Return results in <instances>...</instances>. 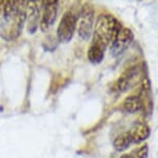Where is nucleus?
I'll return each instance as SVG.
<instances>
[{
  "label": "nucleus",
  "mask_w": 158,
  "mask_h": 158,
  "mask_svg": "<svg viewBox=\"0 0 158 158\" xmlns=\"http://www.w3.org/2000/svg\"><path fill=\"white\" fill-rule=\"evenodd\" d=\"M121 28V24L113 16L101 15L95 23L93 40L91 44L106 50L109 44H112Z\"/></svg>",
  "instance_id": "1"
},
{
  "label": "nucleus",
  "mask_w": 158,
  "mask_h": 158,
  "mask_svg": "<svg viewBox=\"0 0 158 158\" xmlns=\"http://www.w3.org/2000/svg\"><path fill=\"white\" fill-rule=\"evenodd\" d=\"M27 1H21L18 5V13L10 19L2 20L0 27V36L5 40H14L19 37L26 21Z\"/></svg>",
  "instance_id": "2"
},
{
  "label": "nucleus",
  "mask_w": 158,
  "mask_h": 158,
  "mask_svg": "<svg viewBox=\"0 0 158 158\" xmlns=\"http://www.w3.org/2000/svg\"><path fill=\"white\" fill-rule=\"evenodd\" d=\"M143 73L144 71H143L142 67L139 65L129 67L118 77V80L114 84L113 90L118 92V93H123L125 91L130 90L139 81H143V79L145 77H143Z\"/></svg>",
  "instance_id": "3"
},
{
  "label": "nucleus",
  "mask_w": 158,
  "mask_h": 158,
  "mask_svg": "<svg viewBox=\"0 0 158 158\" xmlns=\"http://www.w3.org/2000/svg\"><path fill=\"white\" fill-rule=\"evenodd\" d=\"M94 27V8L90 3L83 5L77 23V33L83 40H88L91 37Z\"/></svg>",
  "instance_id": "4"
},
{
  "label": "nucleus",
  "mask_w": 158,
  "mask_h": 158,
  "mask_svg": "<svg viewBox=\"0 0 158 158\" xmlns=\"http://www.w3.org/2000/svg\"><path fill=\"white\" fill-rule=\"evenodd\" d=\"M77 28V18L71 13L67 11L63 15L57 29L58 40L62 43H68L73 36Z\"/></svg>",
  "instance_id": "5"
},
{
  "label": "nucleus",
  "mask_w": 158,
  "mask_h": 158,
  "mask_svg": "<svg viewBox=\"0 0 158 158\" xmlns=\"http://www.w3.org/2000/svg\"><path fill=\"white\" fill-rule=\"evenodd\" d=\"M133 40V33L130 29L122 27L111 44V54L115 57L121 55Z\"/></svg>",
  "instance_id": "6"
},
{
  "label": "nucleus",
  "mask_w": 158,
  "mask_h": 158,
  "mask_svg": "<svg viewBox=\"0 0 158 158\" xmlns=\"http://www.w3.org/2000/svg\"><path fill=\"white\" fill-rule=\"evenodd\" d=\"M139 98L142 103V109L147 115H151L153 111V97H152L151 84L148 77H144L142 81L141 90H139Z\"/></svg>",
  "instance_id": "7"
},
{
  "label": "nucleus",
  "mask_w": 158,
  "mask_h": 158,
  "mask_svg": "<svg viewBox=\"0 0 158 158\" xmlns=\"http://www.w3.org/2000/svg\"><path fill=\"white\" fill-rule=\"evenodd\" d=\"M43 19L40 22V28L43 31H46L51 25H53L57 18L58 13V1H46Z\"/></svg>",
  "instance_id": "8"
},
{
  "label": "nucleus",
  "mask_w": 158,
  "mask_h": 158,
  "mask_svg": "<svg viewBox=\"0 0 158 158\" xmlns=\"http://www.w3.org/2000/svg\"><path fill=\"white\" fill-rule=\"evenodd\" d=\"M128 132H129L132 143L139 144V143L144 142L149 138V135H150V128H149L147 124L139 123L135 125V127L131 128L130 131H128Z\"/></svg>",
  "instance_id": "9"
},
{
  "label": "nucleus",
  "mask_w": 158,
  "mask_h": 158,
  "mask_svg": "<svg viewBox=\"0 0 158 158\" xmlns=\"http://www.w3.org/2000/svg\"><path fill=\"white\" fill-rule=\"evenodd\" d=\"M121 109L126 113H135L142 110V103L139 96L131 95V96L126 97L122 101Z\"/></svg>",
  "instance_id": "10"
},
{
  "label": "nucleus",
  "mask_w": 158,
  "mask_h": 158,
  "mask_svg": "<svg viewBox=\"0 0 158 158\" xmlns=\"http://www.w3.org/2000/svg\"><path fill=\"white\" fill-rule=\"evenodd\" d=\"M104 52L106 50L102 48H99L94 44H91L88 51V58L90 62H92L93 64H98L103 60L104 57Z\"/></svg>",
  "instance_id": "11"
},
{
  "label": "nucleus",
  "mask_w": 158,
  "mask_h": 158,
  "mask_svg": "<svg viewBox=\"0 0 158 158\" xmlns=\"http://www.w3.org/2000/svg\"><path fill=\"white\" fill-rule=\"evenodd\" d=\"M131 143H132V141H131L129 132H123V133H121V135H119L117 138L115 139L114 148L119 152L124 151L129 147Z\"/></svg>",
  "instance_id": "12"
},
{
  "label": "nucleus",
  "mask_w": 158,
  "mask_h": 158,
  "mask_svg": "<svg viewBox=\"0 0 158 158\" xmlns=\"http://www.w3.org/2000/svg\"><path fill=\"white\" fill-rule=\"evenodd\" d=\"M148 152H149L148 145H144L135 151V158H148Z\"/></svg>",
  "instance_id": "13"
}]
</instances>
